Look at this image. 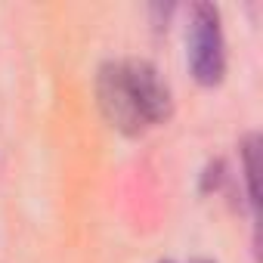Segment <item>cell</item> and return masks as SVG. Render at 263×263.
<instances>
[{"label":"cell","mask_w":263,"mask_h":263,"mask_svg":"<svg viewBox=\"0 0 263 263\" xmlns=\"http://www.w3.org/2000/svg\"><path fill=\"white\" fill-rule=\"evenodd\" d=\"M195 263H208V260H195Z\"/></svg>","instance_id":"obj_4"},{"label":"cell","mask_w":263,"mask_h":263,"mask_svg":"<svg viewBox=\"0 0 263 263\" xmlns=\"http://www.w3.org/2000/svg\"><path fill=\"white\" fill-rule=\"evenodd\" d=\"M96 96L102 115L124 134H143L146 127L161 124L171 115V90L143 59H118L102 65Z\"/></svg>","instance_id":"obj_1"},{"label":"cell","mask_w":263,"mask_h":263,"mask_svg":"<svg viewBox=\"0 0 263 263\" xmlns=\"http://www.w3.org/2000/svg\"><path fill=\"white\" fill-rule=\"evenodd\" d=\"M189 68L198 84L214 87L226 71V44L220 28V10L211 4H195L189 16Z\"/></svg>","instance_id":"obj_2"},{"label":"cell","mask_w":263,"mask_h":263,"mask_svg":"<svg viewBox=\"0 0 263 263\" xmlns=\"http://www.w3.org/2000/svg\"><path fill=\"white\" fill-rule=\"evenodd\" d=\"M245 177H248V189H251V204H260V140L251 134L245 140Z\"/></svg>","instance_id":"obj_3"}]
</instances>
